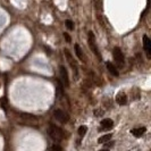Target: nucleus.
<instances>
[{
  "label": "nucleus",
  "mask_w": 151,
  "mask_h": 151,
  "mask_svg": "<svg viewBox=\"0 0 151 151\" xmlns=\"http://www.w3.org/2000/svg\"><path fill=\"white\" fill-rule=\"evenodd\" d=\"M89 45H90L91 50L93 51V53H94L96 56H98L99 59H101V56H100L98 48H97V45H96V37H94L93 32H89Z\"/></svg>",
  "instance_id": "39448f33"
},
{
  "label": "nucleus",
  "mask_w": 151,
  "mask_h": 151,
  "mask_svg": "<svg viewBox=\"0 0 151 151\" xmlns=\"http://www.w3.org/2000/svg\"><path fill=\"white\" fill-rule=\"evenodd\" d=\"M106 66H107V69L109 70V73L114 76H118L119 75V73H118V70H117V68L115 67V65L111 64L110 61H107L106 63Z\"/></svg>",
  "instance_id": "9b49d317"
},
{
  "label": "nucleus",
  "mask_w": 151,
  "mask_h": 151,
  "mask_svg": "<svg viewBox=\"0 0 151 151\" xmlns=\"http://www.w3.org/2000/svg\"><path fill=\"white\" fill-rule=\"evenodd\" d=\"M101 127L104 129H111L114 126V122L113 119H110V118H106V119H104V121H101Z\"/></svg>",
  "instance_id": "9d476101"
},
{
  "label": "nucleus",
  "mask_w": 151,
  "mask_h": 151,
  "mask_svg": "<svg viewBox=\"0 0 151 151\" xmlns=\"http://www.w3.org/2000/svg\"><path fill=\"white\" fill-rule=\"evenodd\" d=\"M65 51V56H66V58H67L68 63L72 65V67L74 69V73L76 74V72H77V67H76V64H75V60H74V58H73V56L70 55V52L68 51V49H65L64 50Z\"/></svg>",
  "instance_id": "6e6552de"
},
{
  "label": "nucleus",
  "mask_w": 151,
  "mask_h": 151,
  "mask_svg": "<svg viewBox=\"0 0 151 151\" xmlns=\"http://www.w3.org/2000/svg\"><path fill=\"white\" fill-rule=\"evenodd\" d=\"M18 121L21 123V125L35 126V127H38V125H39V119L35 116L31 115V114H19Z\"/></svg>",
  "instance_id": "f257e3e1"
},
{
  "label": "nucleus",
  "mask_w": 151,
  "mask_h": 151,
  "mask_svg": "<svg viewBox=\"0 0 151 151\" xmlns=\"http://www.w3.org/2000/svg\"><path fill=\"white\" fill-rule=\"evenodd\" d=\"M143 48H144L145 53H147L148 59H150L151 58V40L149 39L148 35H144L143 37Z\"/></svg>",
  "instance_id": "0eeeda50"
},
{
  "label": "nucleus",
  "mask_w": 151,
  "mask_h": 151,
  "mask_svg": "<svg viewBox=\"0 0 151 151\" xmlns=\"http://www.w3.org/2000/svg\"><path fill=\"white\" fill-rule=\"evenodd\" d=\"M64 38H65L66 42H68V43H69V42L72 41V38H70V37L68 35V33H64Z\"/></svg>",
  "instance_id": "a211bd4d"
},
{
  "label": "nucleus",
  "mask_w": 151,
  "mask_h": 151,
  "mask_svg": "<svg viewBox=\"0 0 151 151\" xmlns=\"http://www.w3.org/2000/svg\"><path fill=\"white\" fill-rule=\"evenodd\" d=\"M48 134H49V136H50L52 140H55V141H61V140L65 137L64 131H63L60 127L56 126V125H50V126L48 127Z\"/></svg>",
  "instance_id": "f03ea898"
},
{
  "label": "nucleus",
  "mask_w": 151,
  "mask_h": 151,
  "mask_svg": "<svg viewBox=\"0 0 151 151\" xmlns=\"http://www.w3.org/2000/svg\"><path fill=\"white\" fill-rule=\"evenodd\" d=\"M78 134H80V136H84L85 135V133L88 132V127L86 126H84V125H82V126H80L78 127Z\"/></svg>",
  "instance_id": "2eb2a0df"
},
{
  "label": "nucleus",
  "mask_w": 151,
  "mask_h": 151,
  "mask_svg": "<svg viewBox=\"0 0 151 151\" xmlns=\"http://www.w3.org/2000/svg\"><path fill=\"white\" fill-rule=\"evenodd\" d=\"M116 102L121 106H124L126 102H127V97L124 92H119L117 96H116Z\"/></svg>",
  "instance_id": "1a4fd4ad"
},
{
  "label": "nucleus",
  "mask_w": 151,
  "mask_h": 151,
  "mask_svg": "<svg viewBox=\"0 0 151 151\" xmlns=\"http://www.w3.org/2000/svg\"><path fill=\"white\" fill-rule=\"evenodd\" d=\"M59 75H60V80L64 86L68 88L69 86V78H68V72L65 66H60L59 67Z\"/></svg>",
  "instance_id": "423d86ee"
},
{
  "label": "nucleus",
  "mask_w": 151,
  "mask_h": 151,
  "mask_svg": "<svg viewBox=\"0 0 151 151\" xmlns=\"http://www.w3.org/2000/svg\"><path fill=\"white\" fill-rule=\"evenodd\" d=\"M74 49H75V53L76 56L78 57V59L82 61H85V59H84V55H83V51H82V49H81V47L78 45H74Z\"/></svg>",
  "instance_id": "ddd939ff"
},
{
  "label": "nucleus",
  "mask_w": 151,
  "mask_h": 151,
  "mask_svg": "<svg viewBox=\"0 0 151 151\" xmlns=\"http://www.w3.org/2000/svg\"><path fill=\"white\" fill-rule=\"evenodd\" d=\"M145 131H147L145 127H139V129H133L131 131V133L136 137H141L145 133Z\"/></svg>",
  "instance_id": "f8f14e48"
},
{
  "label": "nucleus",
  "mask_w": 151,
  "mask_h": 151,
  "mask_svg": "<svg viewBox=\"0 0 151 151\" xmlns=\"http://www.w3.org/2000/svg\"><path fill=\"white\" fill-rule=\"evenodd\" d=\"M65 26H66L69 31L74 30V23H73V21H69V19H67V21L65 22Z\"/></svg>",
  "instance_id": "dca6fc26"
},
{
  "label": "nucleus",
  "mask_w": 151,
  "mask_h": 151,
  "mask_svg": "<svg viewBox=\"0 0 151 151\" xmlns=\"http://www.w3.org/2000/svg\"><path fill=\"white\" fill-rule=\"evenodd\" d=\"M113 56H114V59H115V63L117 64V66L119 68H122L124 66V56H123V52H122V50L118 48V47H116V48H114L113 50Z\"/></svg>",
  "instance_id": "7ed1b4c3"
},
{
  "label": "nucleus",
  "mask_w": 151,
  "mask_h": 151,
  "mask_svg": "<svg viewBox=\"0 0 151 151\" xmlns=\"http://www.w3.org/2000/svg\"><path fill=\"white\" fill-rule=\"evenodd\" d=\"M51 149H53V150H63V148H61L60 145H52Z\"/></svg>",
  "instance_id": "6ab92c4d"
},
{
  "label": "nucleus",
  "mask_w": 151,
  "mask_h": 151,
  "mask_svg": "<svg viewBox=\"0 0 151 151\" xmlns=\"http://www.w3.org/2000/svg\"><path fill=\"white\" fill-rule=\"evenodd\" d=\"M113 144H114V142H111V143H109V144H107V145H106V147H107V148H110V147H111V145H113Z\"/></svg>",
  "instance_id": "aec40b11"
},
{
  "label": "nucleus",
  "mask_w": 151,
  "mask_h": 151,
  "mask_svg": "<svg viewBox=\"0 0 151 151\" xmlns=\"http://www.w3.org/2000/svg\"><path fill=\"white\" fill-rule=\"evenodd\" d=\"M53 116H55V118H56L57 121L63 123V124H66V123L69 121V116H68L67 114L65 113L64 110H61V109H57V110H55Z\"/></svg>",
  "instance_id": "20e7f679"
},
{
  "label": "nucleus",
  "mask_w": 151,
  "mask_h": 151,
  "mask_svg": "<svg viewBox=\"0 0 151 151\" xmlns=\"http://www.w3.org/2000/svg\"><path fill=\"white\" fill-rule=\"evenodd\" d=\"M111 137H113V134H110V133H109V134H105V135H102V136H100V137H99L98 142L99 143H101V144L106 143V142H108Z\"/></svg>",
  "instance_id": "4468645a"
},
{
  "label": "nucleus",
  "mask_w": 151,
  "mask_h": 151,
  "mask_svg": "<svg viewBox=\"0 0 151 151\" xmlns=\"http://www.w3.org/2000/svg\"><path fill=\"white\" fill-rule=\"evenodd\" d=\"M96 8L99 10H102V0H96Z\"/></svg>",
  "instance_id": "f3484780"
}]
</instances>
